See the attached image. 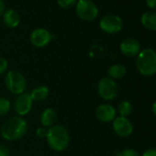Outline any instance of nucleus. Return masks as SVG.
Returning <instances> with one entry per match:
<instances>
[{"instance_id":"nucleus-16","label":"nucleus","mask_w":156,"mask_h":156,"mask_svg":"<svg viewBox=\"0 0 156 156\" xmlns=\"http://www.w3.org/2000/svg\"><path fill=\"white\" fill-rule=\"evenodd\" d=\"M31 99L36 102H41L48 98L50 95V89L46 86H38L32 89V91L30 93Z\"/></svg>"},{"instance_id":"nucleus-24","label":"nucleus","mask_w":156,"mask_h":156,"mask_svg":"<svg viewBox=\"0 0 156 156\" xmlns=\"http://www.w3.org/2000/svg\"><path fill=\"white\" fill-rule=\"evenodd\" d=\"M0 156H10V150L6 144L0 143Z\"/></svg>"},{"instance_id":"nucleus-3","label":"nucleus","mask_w":156,"mask_h":156,"mask_svg":"<svg viewBox=\"0 0 156 156\" xmlns=\"http://www.w3.org/2000/svg\"><path fill=\"white\" fill-rule=\"evenodd\" d=\"M136 66L140 74L150 76L156 73V51L153 49L146 48L137 55Z\"/></svg>"},{"instance_id":"nucleus-20","label":"nucleus","mask_w":156,"mask_h":156,"mask_svg":"<svg viewBox=\"0 0 156 156\" xmlns=\"http://www.w3.org/2000/svg\"><path fill=\"white\" fill-rule=\"evenodd\" d=\"M78 0H57V4L62 9H70L76 5Z\"/></svg>"},{"instance_id":"nucleus-23","label":"nucleus","mask_w":156,"mask_h":156,"mask_svg":"<svg viewBox=\"0 0 156 156\" xmlns=\"http://www.w3.org/2000/svg\"><path fill=\"white\" fill-rule=\"evenodd\" d=\"M47 133H48V129L45 128V127H39L37 129H36V136L38 138H41V139H43V138H46L47 136Z\"/></svg>"},{"instance_id":"nucleus-8","label":"nucleus","mask_w":156,"mask_h":156,"mask_svg":"<svg viewBox=\"0 0 156 156\" xmlns=\"http://www.w3.org/2000/svg\"><path fill=\"white\" fill-rule=\"evenodd\" d=\"M32 106H33V100L31 99L30 93L24 92L16 98L13 104V108L18 116L24 117L30 112Z\"/></svg>"},{"instance_id":"nucleus-17","label":"nucleus","mask_w":156,"mask_h":156,"mask_svg":"<svg viewBox=\"0 0 156 156\" xmlns=\"http://www.w3.org/2000/svg\"><path fill=\"white\" fill-rule=\"evenodd\" d=\"M127 73V69L123 64L115 63L108 69V77L113 80L121 79Z\"/></svg>"},{"instance_id":"nucleus-4","label":"nucleus","mask_w":156,"mask_h":156,"mask_svg":"<svg viewBox=\"0 0 156 156\" xmlns=\"http://www.w3.org/2000/svg\"><path fill=\"white\" fill-rule=\"evenodd\" d=\"M5 85L11 94L19 96L25 92L27 88V79L21 72L10 70L6 73Z\"/></svg>"},{"instance_id":"nucleus-15","label":"nucleus","mask_w":156,"mask_h":156,"mask_svg":"<svg viewBox=\"0 0 156 156\" xmlns=\"http://www.w3.org/2000/svg\"><path fill=\"white\" fill-rule=\"evenodd\" d=\"M140 22L147 30L156 31V11L148 10L144 12L140 17Z\"/></svg>"},{"instance_id":"nucleus-19","label":"nucleus","mask_w":156,"mask_h":156,"mask_svg":"<svg viewBox=\"0 0 156 156\" xmlns=\"http://www.w3.org/2000/svg\"><path fill=\"white\" fill-rule=\"evenodd\" d=\"M11 108L10 101L4 97H0V117L7 115Z\"/></svg>"},{"instance_id":"nucleus-18","label":"nucleus","mask_w":156,"mask_h":156,"mask_svg":"<svg viewBox=\"0 0 156 156\" xmlns=\"http://www.w3.org/2000/svg\"><path fill=\"white\" fill-rule=\"evenodd\" d=\"M117 111H118V113L119 114L120 117L127 118L132 111V105H131V103L129 101L123 100L119 104Z\"/></svg>"},{"instance_id":"nucleus-28","label":"nucleus","mask_w":156,"mask_h":156,"mask_svg":"<svg viewBox=\"0 0 156 156\" xmlns=\"http://www.w3.org/2000/svg\"><path fill=\"white\" fill-rule=\"evenodd\" d=\"M151 109H152V111H153V113H154V115L156 116V101L152 104V107H151Z\"/></svg>"},{"instance_id":"nucleus-10","label":"nucleus","mask_w":156,"mask_h":156,"mask_svg":"<svg viewBox=\"0 0 156 156\" xmlns=\"http://www.w3.org/2000/svg\"><path fill=\"white\" fill-rule=\"evenodd\" d=\"M112 127L115 133L122 138L129 136L133 131L132 123L125 117H116L112 121Z\"/></svg>"},{"instance_id":"nucleus-7","label":"nucleus","mask_w":156,"mask_h":156,"mask_svg":"<svg viewBox=\"0 0 156 156\" xmlns=\"http://www.w3.org/2000/svg\"><path fill=\"white\" fill-rule=\"evenodd\" d=\"M99 27L101 30L108 34H116L123 29V21L119 16L109 14L100 20Z\"/></svg>"},{"instance_id":"nucleus-27","label":"nucleus","mask_w":156,"mask_h":156,"mask_svg":"<svg viewBox=\"0 0 156 156\" xmlns=\"http://www.w3.org/2000/svg\"><path fill=\"white\" fill-rule=\"evenodd\" d=\"M5 12V2L3 0H0V17L3 16Z\"/></svg>"},{"instance_id":"nucleus-26","label":"nucleus","mask_w":156,"mask_h":156,"mask_svg":"<svg viewBox=\"0 0 156 156\" xmlns=\"http://www.w3.org/2000/svg\"><path fill=\"white\" fill-rule=\"evenodd\" d=\"M142 156H156V149L154 148H151V149H148L146 150Z\"/></svg>"},{"instance_id":"nucleus-12","label":"nucleus","mask_w":156,"mask_h":156,"mask_svg":"<svg viewBox=\"0 0 156 156\" xmlns=\"http://www.w3.org/2000/svg\"><path fill=\"white\" fill-rule=\"evenodd\" d=\"M120 51L127 57H134L137 56L140 51V42L133 38L125 39L119 45Z\"/></svg>"},{"instance_id":"nucleus-21","label":"nucleus","mask_w":156,"mask_h":156,"mask_svg":"<svg viewBox=\"0 0 156 156\" xmlns=\"http://www.w3.org/2000/svg\"><path fill=\"white\" fill-rule=\"evenodd\" d=\"M9 67V62L6 58L0 57V75L5 73Z\"/></svg>"},{"instance_id":"nucleus-6","label":"nucleus","mask_w":156,"mask_h":156,"mask_svg":"<svg viewBox=\"0 0 156 156\" xmlns=\"http://www.w3.org/2000/svg\"><path fill=\"white\" fill-rule=\"evenodd\" d=\"M76 15L85 21H92L98 16V8L91 0H78L75 5Z\"/></svg>"},{"instance_id":"nucleus-22","label":"nucleus","mask_w":156,"mask_h":156,"mask_svg":"<svg viewBox=\"0 0 156 156\" xmlns=\"http://www.w3.org/2000/svg\"><path fill=\"white\" fill-rule=\"evenodd\" d=\"M119 156H140L139 152L133 149H125L119 152Z\"/></svg>"},{"instance_id":"nucleus-25","label":"nucleus","mask_w":156,"mask_h":156,"mask_svg":"<svg viewBox=\"0 0 156 156\" xmlns=\"http://www.w3.org/2000/svg\"><path fill=\"white\" fill-rule=\"evenodd\" d=\"M145 2L151 10H156V0H145Z\"/></svg>"},{"instance_id":"nucleus-11","label":"nucleus","mask_w":156,"mask_h":156,"mask_svg":"<svg viewBox=\"0 0 156 156\" xmlns=\"http://www.w3.org/2000/svg\"><path fill=\"white\" fill-rule=\"evenodd\" d=\"M95 115L99 121L104 123H108L115 119L117 116V110L112 105L104 103L98 106L95 111Z\"/></svg>"},{"instance_id":"nucleus-9","label":"nucleus","mask_w":156,"mask_h":156,"mask_svg":"<svg viewBox=\"0 0 156 156\" xmlns=\"http://www.w3.org/2000/svg\"><path fill=\"white\" fill-rule=\"evenodd\" d=\"M52 39V35L51 32L43 28H38L34 30L30 36V43L37 48H43L47 46Z\"/></svg>"},{"instance_id":"nucleus-1","label":"nucleus","mask_w":156,"mask_h":156,"mask_svg":"<svg viewBox=\"0 0 156 156\" xmlns=\"http://www.w3.org/2000/svg\"><path fill=\"white\" fill-rule=\"evenodd\" d=\"M28 131V122L23 117L14 116L8 119L0 129V135L8 141L22 139Z\"/></svg>"},{"instance_id":"nucleus-14","label":"nucleus","mask_w":156,"mask_h":156,"mask_svg":"<svg viewBox=\"0 0 156 156\" xmlns=\"http://www.w3.org/2000/svg\"><path fill=\"white\" fill-rule=\"evenodd\" d=\"M3 22L8 28H17L20 23V16L16 10L12 9H8L3 14Z\"/></svg>"},{"instance_id":"nucleus-2","label":"nucleus","mask_w":156,"mask_h":156,"mask_svg":"<svg viewBox=\"0 0 156 156\" xmlns=\"http://www.w3.org/2000/svg\"><path fill=\"white\" fill-rule=\"evenodd\" d=\"M70 133L68 129L60 124H54L48 129L46 136L49 147L55 151H62L67 149L70 143Z\"/></svg>"},{"instance_id":"nucleus-13","label":"nucleus","mask_w":156,"mask_h":156,"mask_svg":"<svg viewBox=\"0 0 156 156\" xmlns=\"http://www.w3.org/2000/svg\"><path fill=\"white\" fill-rule=\"evenodd\" d=\"M58 116L55 110L51 108H47L42 110L40 116V121L42 127H45L47 129L51 128L55 124L57 121Z\"/></svg>"},{"instance_id":"nucleus-5","label":"nucleus","mask_w":156,"mask_h":156,"mask_svg":"<svg viewBox=\"0 0 156 156\" xmlns=\"http://www.w3.org/2000/svg\"><path fill=\"white\" fill-rule=\"evenodd\" d=\"M119 85L109 77H103L98 84V93L99 97L107 101L113 100L119 94Z\"/></svg>"}]
</instances>
